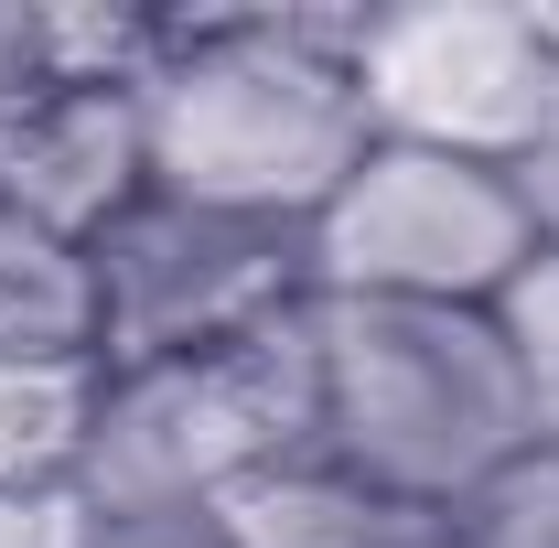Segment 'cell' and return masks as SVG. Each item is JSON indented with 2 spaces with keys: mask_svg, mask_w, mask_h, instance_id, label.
<instances>
[{
  "mask_svg": "<svg viewBox=\"0 0 559 548\" xmlns=\"http://www.w3.org/2000/svg\"><path fill=\"white\" fill-rule=\"evenodd\" d=\"M345 33L355 11H173L140 75L151 194L312 226L377 140Z\"/></svg>",
  "mask_w": 559,
  "mask_h": 548,
  "instance_id": "obj_1",
  "label": "cell"
},
{
  "mask_svg": "<svg viewBox=\"0 0 559 548\" xmlns=\"http://www.w3.org/2000/svg\"><path fill=\"white\" fill-rule=\"evenodd\" d=\"M312 398H323L312 452L419 516H463L527 452V409L485 312L312 290Z\"/></svg>",
  "mask_w": 559,
  "mask_h": 548,
  "instance_id": "obj_2",
  "label": "cell"
},
{
  "mask_svg": "<svg viewBox=\"0 0 559 548\" xmlns=\"http://www.w3.org/2000/svg\"><path fill=\"white\" fill-rule=\"evenodd\" d=\"M312 301L248 344L173 355V366H108V409L86 452V505H226L237 484L312 463Z\"/></svg>",
  "mask_w": 559,
  "mask_h": 548,
  "instance_id": "obj_3",
  "label": "cell"
},
{
  "mask_svg": "<svg viewBox=\"0 0 559 548\" xmlns=\"http://www.w3.org/2000/svg\"><path fill=\"white\" fill-rule=\"evenodd\" d=\"M323 301H430V312H495V290L538 259V226L506 162L366 140L334 205L301 226Z\"/></svg>",
  "mask_w": 559,
  "mask_h": 548,
  "instance_id": "obj_4",
  "label": "cell"
},
{
  "mask_svg": "<svg viewBox=\"0 0 559 548\" xmlns=\"http://www.w3.org/2000/svg\"><path fill=\"white\" fill-rule=\"evenodd\" d=\"M86 290H97V355L108 366H173V355H215V344L290 323L312 301V248H301V226L140 194L86 248Z\"/></svg>",
  "mask_w": 559,
  "mask_h": 548,
  "instance_id": "obj_5",
  "label": "cell"
},
{
  "mask_svg": "<svg viewBox=\"0 0 559 548\" xmlns=\"http://www.w3.org/2000/svg\"><path fill=\"white\" fill-rule=\"evenodd\" d=\"M355 97L377 140L463 151V162H527V140L559 108V33L549 11L495 0H430V11H355L345 33Z\"/></svg>",
  "mask_w": 559,
  "mask_h": 548,
  "instance_id": "obj_6",
  "label": "cell"
},
{
  "mask_svg": "<svg viewBox=\"0 0 559 548\" xmlns=\"http://www.w3.org/2000/svg\"><path fill=\"white\" fill-rule=\"evenodd\" d=\"M151 194V140H140V86H66L44 75L0 119V205L66 248H97L119 215Z\"/></svg>",
  "mask_w": 559,
  "mask_h": 548,
  "instance_id": "obj_7",
  "label": "cell"
},
{
  "mask_svg": "<svg viewBox=\"0 0 559 548\" xmlns=\"http://www.w3.org/2000/svg\"><path fill=\"white\" fill-rule=\"evenodd\" d=\"M226 527H237V548H452V516L388 505V495H366L355 474H334L323 452L237 484L226 495Z\"/></svg>",
  "mask_w": 559,
  "mask_h": 548,
  "instance_id": "obj_8",
  "label": "cell"
},
{
  "mask_svg": "<svg viewBox=\"0 0 559 548\" xmlns=\"http://www.w3.org/2000/svg\"><path fill=\"white\" fill-rule=\"evenodd\" d=\"M108 409V355H0V495H75Z\"/></svg>",
  "mask_w": 559,
  "mask_h": 548,
  "instance_id": "obj_9",
  "label": "cell"
},
{
  "mask_svg": "<svg viewBox=\"0 0 559 548\" xmlns=\"http://www.w3.org/2000/svg\"><path fill=\"white\" fill-rule=\"evenodd\" d=\"M0 355H97L86 248L22 226L11 205H0Z\"/></svg>",
  "mask_w": 559,
  "mask_h": 548,
  "instance_id": "obj_10",
  "label": "cell"
},
{
  "mask_svg": "<svg viewBox=\"0 0 559 548\" xmlns=\"http://www.w3.org/2000/svg\"><path fill=\"white\" fill-rule=\"evenodd\" d=\"M495 344H506V377H516V409L527 441H559V248H538L527 270L495 290Z\"/></svg>",
  "mask_w": 559,
  "mask_h": 548,
  "instance_id": "obj_11",
  "label": "cell"
},
{
  "mask_svg": "<svg viewBox=\"0 0 559 548\" xmlns=\"http://www.w3.org/2000/svg\"><path fill=\"white\" fill-rule=\"evenodd\" d=\"M452 548H559V441H527V452L452 516Z\"/></svg>",
  "mask_w": 559,
  "mask_h": 548,
  "instance_id": "obj_12",
  "label": "cell"
},
{
  "mask_svg": "<svg viewBox=\"0 0 559 548\" xmlns=\"http://www.w3.org/2000/svg\"><path fill=\"white\" fill-rule=\"evenodd\" d=\"M86 548H237L226 505H86Z\"/></svg>",
  "mask_w": 559,
  "mask_h": 548,
  "instance_id": "obj_13",
  "label": "cell"
},
{
  "mask_svg": "<svg viewBox=\"0 0 559 548\" xmlns=\"http://www.w3.org/2000/svg\"><path fill=\"white\" fill-rule=\"evenodd\" d=\"M0 548H86V495H0Z\"/></svg>",
  "mask_w": 559,
  "mask_h": 548,
  "instance_id": "obj_14",
  "label": "cell"
},
{
  "mask_svg": "<svg viewBox=\"0 0 559 548\" xmlns=\"http://www.w3.org/2000/svg\"><path fill=\"white\" fill-rule=\"evenodd\" d=\"M33 86H44V22H33L22 0H0V119H11Z\"/></svg>",
  "mask_w": 559,
  "mask_h": 548,
  "instance_id": "obj_15",
  "label": "cell"
},
{
  "mask_svg": "<svg viewBox=\"0 0 559 548\" xmlns=\"http://www.w3.org/2000/svg\"><path fill=\"white\" fill-rule=\"evenodd\" d=\"M516 194H527V226H538V248H559V108H549V130L527 140V162H516Z\"/></svg>",
  "mask_w": 559,
  "mask_h": 548,
  "instance_id": "obj_16",
  "label": "cell"
}]
</instances>
